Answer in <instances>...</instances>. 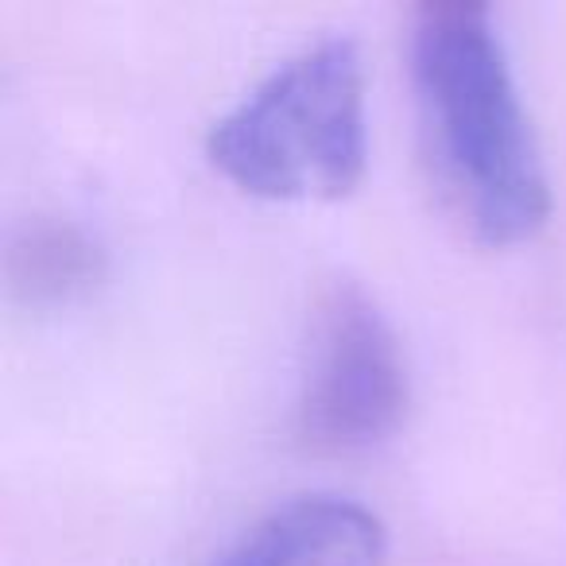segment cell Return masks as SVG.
<instances>
[{"mask_svg":"<svg viewBox=\"0 0 566 566\" xmlns=\"http://www.w3.org/2000/svg\"><path fill=\"white\" fill-rule=\"evenodd\" d=\"M408 408L400 342L369 300L334 295L323 307L300 396V434L315 450H361L385 439Z\"/></svg>","mask_w":566,"mask_h":566,"instance_id":"cell-3","label":"cell"},{"mask_svg":"<svg viewBox=\"0 0 566 566\" xmlns=\"http://www.w3.org/2000/svg\"><path fill=\"white\" fill-rule=\"evenodd\" d=\"M411 78L434 175L485 244L527 241L551 213L532 120L481 4H431L411 32Z\"/></svg>","mask_w":566,"mask_h":566,"instance_id":"cell-1","label":"cell"},{"mask_svg":"<svg viewBox=\"0 0 566 566\" xmlns=\"http://www.w3.org/2000/svg\"><path fill=\"white\" fill-rule=\"evenodd\" d=\"M206 156L244 195L334 202L369 159L365 63L354 40L326 35L283 59L213 120Z\"/></svg>","mask_w":566,"mask_h":566,"instance_id":"cell-2","label":"cell"},{"mask_svg":"<svg viewBox=\"0 0 566 566\" xmlns=\"http://www.w3.org/2000/svg\"><path fill=\"white\" fill-rule=\"evenodd\" d=\"M218 566H385V527L354 496L303 493L252 524Z\"/></svg>","mask_w":566,"mask_h":566,"instance_id":"cell-4","label":"cell"}]
</instances>
